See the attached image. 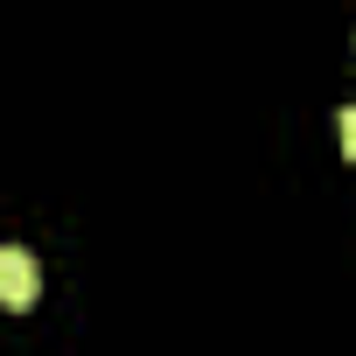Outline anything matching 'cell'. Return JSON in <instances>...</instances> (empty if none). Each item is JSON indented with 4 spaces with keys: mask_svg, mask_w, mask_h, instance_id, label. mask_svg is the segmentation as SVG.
Masks as SVG:
<instances>
[{
    "mask_svg": "<svg viewBox=\"0 0 356 356\" xmlns=\"http://www.w3.org/2000/svg\"><path fill=\"white\" fill-rule=\"evenodd\" d=\"M42 293V266L22 252V245H0V307L8 314H29Z\"/></svg>",
    "mask_w": 356,
    "mask_h": 356,
    "instance_id": "cell-1",
    "label": "cell"
},
{
    "mask_svg": "<svg viewBox=\"0 0 356 356\" xmlns=\"http://www.w3.org/2000/svg\"><path fill=\"white\" fill-rule=\"evenodd\" d=\"M335 126H342V154H349V161H356V105H349V112H342V119H335Z\"/></svg>",
    "mask_w": 356,
    "mask_h": 356,
    "instance_id": "cell-2",
    "label": "cell"
}]
</instances>
